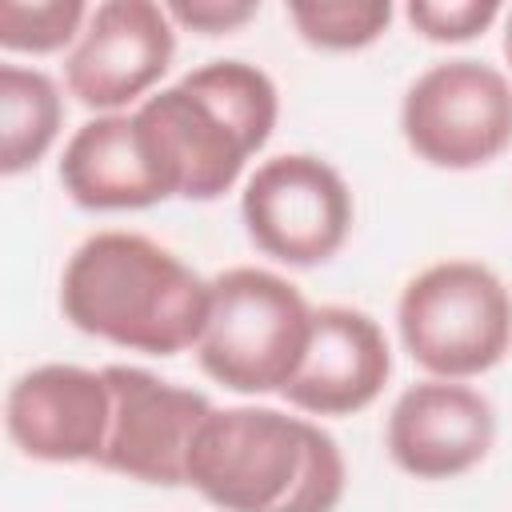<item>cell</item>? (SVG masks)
<instances>
[{
	"label": "cell",
	"instance_id": "6da1fadb",
	"mask_svg": "<svg viewBox=\"0 0 512 512\" xmlns=\"http://www.w3.org/2000/svg\"><path fill=\"white\" fill-rule=\"evenodd\" d=\"M184 484L220 512H336L348 468L320 424L240 404L204 416Z\"/></svg>",
	"mask_w": 512,
	"mask_h": 512
},
{
	"label": "cell",
	"instance_id": "7a4b0ae2",
	"mask_svg": "<svg viewBox=\"0 0 512 512\" xmlns=\"http://www.w3.org/2000/svg\"><path fill=\"white\" fill-rule=\"evenodd\" d=\"M208 300V280L140 232L88 236L60 276V308L80 332L148 356L196 348Z\"/></svg>",
	"mask_w": 512,
	"mask_h": 512
},
{
	"label": "cell",
	"instance_id": "3957f363",
	"mask_svg": "<svg viewBox=\"0 0 512 512\" xmlns=\"http://www.w3.org/2000/svg\"><path fill=\"white\" fill-rule=\"evenodd\" d=\"M172 196L216 200L268 144L280 96L248 60H208L132 108Z\"/></svg>",
	"mask_w": 512,
	"mask_h": 512
},
{
	"label": "cell",
	"instance_id": "277c9868",
	"mask_svg": "<svg viewBox=\"0 0 512 512\" xmlns=\"http://www.w3.org/2000/svg\"><path fill=\"white\" fill-rule=\"evenodd\" d=\"M208 288V324L196 344L200 368L232 392H284L312 336V308L300 288L252 264L212 276Z\"/></svg>",
	"mask_w": 512,
	"mask_h": 512
},
{
	"label": "cell",
	"instance_id": "5b68a950",
	"mask_svg": "<svg viewBox=\"0 0 512 512\" xmlns=\"http://www.w3.org/2000/svg\"><path fill=\"white\" fill-rule=\"evenodd\" d=\"M408 356L436 380L496 368L512 344V296L480 260H440L416 272L396 304Z\"/></svg>",
	"mask_w": 512,
	"mask_h": 512
},
{
	"label": "cell",
	"instance_id": "8992f818",
	"mask_svg": "<svg viewBox=\"0 0 512 512\" xmlns=\"http://www.w3.org/2000/svg\"><path fill=\"white\" fill-rule=\"evenodd\" d=\"M400 132L432 168L468 172L492 164L512 144V84L484 60H440L408 84Z\"/></svg>",
	"mask_w": 512,
	"mask_h": 512
},
{
	"label": "cell",
	"instance_id": "52a82bcc",
	"mask_svg": "<svg viewBox=\"0 0 512 512\" xmlns=\"http://www.w3.org/2000/svg\"><path fill=\"white\" fill-rule=\"evenodd\" d=\"M240 216L264 256L312 268L344 248L352 228V192L328 160L312 152H284L256 164L240 196Z\"/></svg>",
	"mask_w": 512,
	"mask_h": 512
},
{
	"label": "cell",
	"instance_id": "ba28073f",
	"mask_svg": "<svg viewBox=\"0 0 512 512\" xmlns=\"http://www.w3.org/2000/svg\"><path fill=\"white\" fill-rule=\"evenodd\" d=\"M104 376L112 388V424L100 468L140 484L180 488L192 436L212 412L208 396L132 364H108Z\"/></svg>",
	"mask_w": 512,
	"mask_h": 512
},
{
	"label": "cell",
	"instance_id": "9c48e42d",
	"mask_svg": "<svg viewBox=\"0 0 512 512\" xmlns=\"http://www.w3.org/2000/svg\"><path fill=\"white\" fill-rule=\"evenodd\" d=\"M172 16L152 0H104L64 56L68 92L92 112H120L140 100L172 64Z\"/></svg>",
	"mask_w": 512,
	"mask_h": 512
},
{
	"label": "cell",
	"instance_id": "30bf717a",
	"mask_svg": "<svg viewBox=\"0 0 512 512\" xmlns=\"http://www.w3.org/2000/svg\"><path fill=\"white\" fill-rule=\"evenodd\" d=\"M4 424L12 444L44 464H100L112 424L104 368L40 364L8 388Z\"/></svg>",
	"mask_w": 512,
	"mask_h": 512
},
{
	"label": "cell",
	"instance_id": "8fae6325",
	"mask_svg": "<svg viewBox=\"0 0 512 512\" xmlns=\"http://www.w3.org/2000/svg\"><path fill=\"white\" fill-rule=\"evenodd\" d=\"M388 456L416 480H448L476 468L496 440L488 396L460 380H420L388 412Z\"/></svg>",
	"mask_w": 512,
	"mask_h": 512
},
{
	"label": "cell",
	"instance_id": "7c38bea8",
	"mask_svg": "<svg viewBox=\"0 0 512 512\" xmlns=\"http://www.w3.org/2000/svg\"><path fill=\"white\" fill-rule=\"evenodd\" d=\"M392 376L384 328L348 304L312 308V336L284 400L312 416H348L368 408Z\"/></svg>",
	"mask_w": 512,
	"mask_h": 512
},
{
	"label": "cell",
	"instance_id": "4fadbf2b",
	"mask_svg": "<svg viewBox=\"0 0 512 512\" xmlns=\"http://www.w3.org/2000/svg\"><path fill=\"white\" fill-rule=\"evenodd\" d=\"M64 192L88 212L152 208L172 196L132 112H104L84 120L60 156Z\"/></svg>",
	"mask_w": 512,
	"mask_h": 512
},
{
	"label": "cell",
	"instance_id": "5bb4252c",
	"mask_svg": "<svg viewBox=\"0 0 512 512\" xmlns=\"http://www.w3.org/2000/svg\"><path fill=\"white\" fill-rule=\"evenodd\" d=\"M64 120L60 88L40 68L0 64V172L16 176L44 160Z\"/></svg>",
	"mask_w": 512,
	"mask_h": 512
},
{
	"label": "cell",
	"instance_id": "9a60e30c",
	"mask_svg": "<svg viewBox=\"0 0 512 512\" xmlns=\"http://www.w3.org/2000/svg\"><path fill=\"white\" fill-rule=\"evenodd\" d=\"M288 20L296 24L300 40L324 52H352L368 48L392 20L388 0H292Z\"/></svg>",
	"mask_w": 512,
	"mask_h": 512
},
{
	"label": "cell",
	"instance_id": "2e32d148",
	"mask_svg": "<svg viewBox=\"0 0 512 512\" xmlns=\"http://www.w3.org/2000/svg\"><path fill=\"white\" fill-rule=\"evenodd\" d=\"M84 0H0V48L8 52H60L68 40H80L88 24Z\"/></svg>",
	"mask_w": 512,
	"mask_h": 512
},
{
	"label": "cell",
	"instance_id": "e0dca14e",
	"mask_svg": "<svg viewBox=\"0 0 512 512\" xmlns=\"http://www.w3.org/2000/svg\"><path fill=\"white\" fill-rule=\"evenodd\" d=\"M408 24L436 40V44H460V40H472L480 36L496 16H500V4L496 0H412L408 8Z\"/></svg>",
	"mask_w": 512,
	"mask_h": 512
},
{
	"label": "cell",
	"instance_id": "ac0fdd59",
	"mask_svg": "<svg viewBox=\"0 0 512 512\" xmlns=\"http://www.w3.org/2000/svg\"><path fill=\"white\" fill-rule=\"evenodd\" d=\"M164 12L192 32L220 36V32L248 24L260 12V4L256 0H172V4H164Z\"/></svg>",
	"mask_w": 512,
	"mask_h": 512
},
{
	"label": "cell",
	"instance_id": "d6986e66",
	"mask_svg": "<svg viewBox=\"0 0 512 512\" xmlns=\"http://www.w3.org/2000/svg\"><path fill=\"white\" fill-rule=\"evenodd\" d=\"M504 56L512 64V12H508V28H504Z\"/></svg>",
	"mask_w": 512,
	"mask_h": 512
}]
</instances>
